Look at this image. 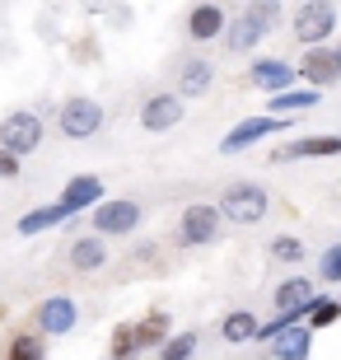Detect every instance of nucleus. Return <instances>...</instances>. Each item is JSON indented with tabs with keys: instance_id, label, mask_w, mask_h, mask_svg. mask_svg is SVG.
Listing matches in <instances>:
<instances>
[{
	"instance_id": "f03ea898",
	"label": "nucleus",
	"mask_w": 341,
	"mask_h": 360,
	"mask_svg": "<svg viewBox=\"0 0 341 360\" xmlns=\"http://www.w3.org/2000/svg\"><path fill=\"white\" fill-rule=\"evenodd\" d=\"M295 42H304L309 52L314 47H323V42L332 38V28H337V5H328V0H304L300 10H295Z\"/></svg>"
},
{
	"instance_id": "20e7f679",
	"label": "nucleus",
	"mask_w": 341,
	"mask_h": 360,
	"mask_svg": "<svg viewBox=\"0 0 341 360\" xmlns=\"http://www.w3.org/2000/svg\"><path fill=\"white\" fill-rule=\"evenodd\" d=\"M220 225H224L220 206H206V201H197V206H187V211H183L178 239H183L187 248H206V243L220 239Z\"/></svg>"
},
{
	"instance_id": "412c9836",
	"label": "nucleus",
	"mask_w": 341,
	"mask_h": 360,
	"mask_svg": "<svg viewBox=\"0 0 341 360\" xmlns=\"http://www.w3.org/2000/svg\"><path fill=\"white\" fill-rule=\"evenodd\" d=\"M61 220H70V211L61 206V201H52V206H38V211H28V215H19V234L24 239H33V234H42V229H52V225H61Z\"/></svg>"
},
{
	"instance_id": "c756f323",
	"label": "nucleus",
	"mask_w": 341,
	"mask_h": 360,
	"mask_svg": "<svg viewBox=\"0 0 341 360\" xmlns=\"http://www.w3.org/2000/svg\"><path fill=\"white\" fill-rule=\"evenodd\" d=\"M0 178H19V160L10 150H0Z\"/></svg>"
},
{
	"instance_id": "cd10ccee",
	"label": "nucleus",
	"mask_w": 341,
	"mask_h": 360,
	"mask_svg": "<svg viewBox=\"0 0 341 360\" xmlns=\"http://www.w3.org/2000/svg\"><path fill=\"white\" fill-rule=\"evenodd\" d=\"M318 271H323V281H332V285L341 281V243L323 253V262H318Z\"/></svg>"
},
{
	"instance_id": "423d86ee",
	"label": "nucleus",
	"mask_w": 341,
	"mask_h": 360,
	"mask_svg": "<svg viewBox=\"0 0 341 360\" xmlns=\"http://www.w3.org/2000/svg\"><path fill=\"white\" fill-rule=\"evenodd\" d=\"M136 225H141V206H136L131 197H112V201H103V206L94 211V234H98V239L131 234Z\"/></svg>"
},
{
	"instance_id": "a211bd4d",
	"label": "nucleus",
	"mask_w": 341,
	"mask_h": 360,
	"mask_svg": "<svg viewBox=\"0 0 341 360\" xmlns=\"http://www.w3.org/2000/svg\"><path fill=\"white\" fill-rule=\"evenodd\" d=\"M257 333H262V323H257V314H248V309H234V314H224V319H220V337L229 342V347L257 342Z\"/></svg>"
},
{
	"instance_id": "6ab92c4d",
	"label": "nucleus",
	"mask_w": 341,
	"mask_h": 360,
	"mask_svg": "<svg viewBox=\"0 0 341 360\" xmlns=\"http://www.w3.org/2000/svg\"><path fill=\"white\" fill-rule=\"evenodd\" d=\"M262 38H266V24H262V19H252V14H243V19H234V24H229L224 47H229V52H252Z\"/></svg>"
},
{
	"instance_id": "39448f33",
	"label": "nucleus",
	"mask_w": 341,
	"mask_h": 360,
	"mask_svg": "<svg viewBox=\"0 0 341 360\" xmlns=\"http://www.w3.org/2000/svg\"><path fill=\"white\" fill-rule=\"evenodd\" d=\"M56 122H61V131L70 141H89L103 127V108H98V98H66L61 112H56Z\"/></svg>"
},
{
	"instance_id": "a878e982",
	"label": "nucleus",
	"mask_w": 341,
	"mask_h": 360,
	"mask_svg": "<svg viewBox=\"0 0 341 360\" xmlns=\"http://www.w3.org/2000/svg\"><path fill=\"white\" fill-rule=\"evenodd\" d=\"M332 323H341V300H318L314 314H309V328H332Z\"/></svg>"
},
{
	"instance_id": "9b49d317",
	"label": "nucleus",
	"mask_w": 341,
	"mask_h": 360,
	"mask_svg": "<svg viewBox=\"0 0 341 360\" xmlns=\"http://www.w3.org/2000/svg\"><path fill=\"white\" fill-rule=\"evenodd\" d=\"M61 206H66L70 215L75 211H98L103 206V183L94 174H75L66 187H61Z\"/></svg>"
},
{
	"instance_id": "aec40b11",
	"label": "nucleus",
	"mask_w": 341,
	"mask_h": 360,
	"mask_svg": "<svg viewBox=\"0 0 341 360\" xmlns=\"http://www.w3.org/2000/svg\"><path fill=\"white\" fill-rule=\"evenodd\" d=\"M70 267L75 271H98L108 262V248H103V239H98V234H84V239H75L70 243Z\"/></svg>"
},
{
	"instance_id": "4468645a",
	"label": "nucleus",
	"mask_w": 341,
	"mask_h": 360,
	"mask_svg": "<svg viewBox=\"0 0 341 360\" xmlns=\"http://www.w3.org/2000/svg\"><path fill=\"white\" fill-rule=\"evenodd\" d=\"M314 356V328H290L271 342V360H309Z\"/></svg>"
},
{
	"instance_id": "b1692460",
	"label": "nucleus",
	"mask_w": 341,
	"mask_h": 360,
	"mask_svg": "<svg viewBox=\"0 0 341 360\" xmlns=\"http://www.w3.org/2000/svg\"><path fill=\"white\" fill-rule=\"evenodd\" d=\"M5 360H47V342H42V333H19V337H10Z\"/></svg>"
},
{
	"instance_id": "f8f14e48",
	"label": "nucleus",
	"mask_w": 341,
	"mask_h": 360,
	"mask_svg": "<svg viewBox=\"0 0 341 360\" xmlns=\"http://www.w3.org/2000/svg\"><path fill=\"white\" fill-rule=\"evenodd\" d=\"M295 75H300V66H290V61H281V56L252 61V84H257V89H271V98L285 94V89H295Z\"/></svg>"
},
{
	"instance_id": "393cba45",
	"label": "nucleus",
	"mask_w": 341,
	"mask_h": 360,
	"mask_svg": "<svg viewBox=\"0 0 341 360\" xmlns=\"http://www.w3.org/2000/svg\"><path fill=\"white\" fill-rule=\"evenodd\" d=\"M164 360H192L197 356V333H173V342L159 351Z\"/></svg>"
},
{
	"instance_id": "bb28decb",
	"label": "nucleus",
	"mask_w": 341,
	"mask_h": 360,
	"mask_svg": "<svg viewBox=\"0 0 341 360\" xmlns=\"http://www.w3.org/2000/svg\"><path fill=\"white\" fill-rule=\"evenodd\" d=\"M271 257H276V262H300L304 243L295 239V234H276V239H271Z\"/></svg>"
},
{
	"instance_id": "1a4fd4ad",
	"label": "nucleus",
	"mask_w": 341,
	"mask_h": 360,
	"mask_svg": "<svg viewBox=\"0 0 341 360\" xmlns=\"http://www.w3.org/2000/svg\"><path fill=\"white\" fill-rule=\"evenodd\" d=\"M285 127H290V117H271V112H266V117H248V122H238L234 131H229V136L220 141V155H238V150L257 146L262 136H276V131H285Z\"/></svg>"
},
{
	"instance_id": "2eb2a0df",
	"label": "nucleus",
	"mask_w": 341,
	"mask_h": 360,
	"mask_svg": "<svg viewBox=\"0 0 341 360\" xmlns=\"http://www.w3.org/2000/svg\"><path fill=\"white\" fill-rule=\"evenodd\" d=\"M210 75H215V66H210L206 56H187L183 70H178V94L183 98H201L210 89Z\"/></svg>"
},
{
	"instance_id": "f3484780",
	"label": "nucleus",
	"mask_w": 341,
	"mask_h": 360,
	"mask_svg": "<svg viewBox=\"0 0 341 360\" xmlns=\"http://www.w3.org/2000/svg\"><path fill=\"white\" fill-rule=\"evenodd\" d=\"M332 155H341V136H304L281 150V160H332Z\"/></svg>"
},
{
	"instance_id": "7ed1b4c3",
	"label": "nucleus",
	"mask_w": 341,
	"mask_h": 360,
	"mask_svg": "<svg viewBox=\"0 0 341 360\" xmlns=\"http://www.w3.org/2000/svg\"><path fill=\"white\" fill-rule=\"evenodd\" d=\"M38 146H42V117L38 112L19 108V112H5L0 117V150H10L14 160H24Z\"/></svg>"
},
{
	"instance_id": "0eeeda50",
	"label": "nucleus",
	"mask_w": 341,
	"mask_h": 360,
	"mask_svg": "<svg viewBox=\"0 0 341 360\" xmlns=\"http://www.w3.org/2000/svg\"><path fill=\"white\" fill-rule=\"evenodd\" d=\"M33 323H38L42 337H66L70 328L79 323V304L70 300V295H52V300H42V304H38Z\"/></svg>"
},
{
	"instance_id": "4be33fe9",
	"label": "nucleus",
	"mask_w": 341,
	"mask_h": 360,
	"mask_svg": "<svg viewBox=\"0 0 341 360\" xmlns=\"http://www.w3.org/2000/svg\"><path fill=\"white\" fill-rule=\"evenodd\" d=\"M323 103V94L318 89H285L276 94V98H266V108H271V117H290V112H309V108Z\"/></svg>"
},
{
	"instance_id": "c85d7f7f",
	"label": "nucleus",
	"mask_w": 341,
	"mask_h": 360,
	"mask_svg": "<svg viewBox=\"0 0 341 360\" xmlns=\"http://www.w3.org/2000/svg\"><path fill=\"white\" fill-rule=\"evenodd\" d=\"M248 14H252V19H262V24L271 28V19H276V5H271V0H262V5H248Z\"/></svg>"
},
{
	"instance_id": "6e6552de",
	"label": "nucleus",
	"mask_w": 341,
	"mask_h": 360,
	"mask_svg": "<svg viewBox=\"0 0 341 360\" xmlns=\"http://www.w3.org/2000/svg\"><path fill=\"white\" fill-rule=\"evenodd\" d=\"M187 112V98L183 94H150L141 108V127L145 131H173Z\"/></svg>"
},
{
	"instance_id": "9d476101",
	"label": "nucleus",
	"mask_w": 341,
	"mask_h": 360,
	"mask_svg": "<svg viewBox=\"0 0 341 360\" xmlns=\"http://www.w3.org/2000/svg\"><path fill=\"white\" fill-rule=\"evenodd\" d=\"M300 75L309 80V89H332V84L341 80V56L332 52V47H314V52H304L300 61Z\"/></svg>"
},
{
	"instance_id": "dca6fc26",
	"label": "nucleus",
	"mask_w": 341,
	"mask_h": 360,
	"mask_svg": "<svg viewBox=\"0 0 341 360\" xmlns=\"http://www.w3.org/2000/svg\"><path fill=\"white\" fill-rule=\"evenodd\" d=\"M169 328H173L169 314H164V309H150V314L136 323V333H141V351H164V347L173 342Z\"/></svg>"
},
{
	"instance_id": "5701e85b",
	"label": "nucleus",
	"mask_w": 341,
	"mask_h": 360,
	"mask_svg": "<svg viewBox=\"0 0 341 360\" xmlns=\"http://www.w3.org/2000/svg\"><path fill=\"white\" fill-rule=\"evenodd\" d=\"M136 356H141L136 323H117V328H112V342H108V360H136Z\"/></svg>"
},
{
	"instance_id": "ddd939ff",
	"label": "nucleus",
	"mask_w": 341,
	"mask_h": 360,
	"mask_svg": "<svg viewBox=\"0 0 341 360\" xmlns=\"http://www.w3.org/2000/svg\"><path fill=\"white\" fill-rule=\"evenodd\" d=\"M187 33L197 42H210V38H220V33H229V19H224L220 5H192L187 10Z\"/></svg>"
},
{
	"instance_id": "7c9ffc66",
	"label": "nucleus",
	"mask_w": 341,
	"mask_h": 360,
	"mask_svg": "<svg viewBox=\"0 0 341 360\" xmlns=\"http://www.w3.org/2000/svg\"><path fill=\"white\" fill-rule=\"evenodd\" d=\"M337 56H341V47H337Z\"/></svg>"
},
{
	"instance_id": "f257e3e1",
	"label": "nucleus",
	"mask_w": 341,
	"mask_h": 360,
	"mask_svg": "<svg viewBox=\"0 0 341 360\" xmlns=\"http://www.w3.org/2000/svg\"><path fill=\"white\" fill-rule=\"evenodd\" d=\"M266 206H271V197L257 183H229L220 192V215L229 225H257L266 215Z\"/></svg>"
}]
</instances>
